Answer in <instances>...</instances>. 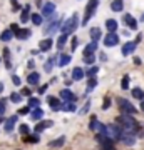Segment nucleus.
I'll return each instance as SVG.
<instances>
[{"label":"nucleus","instance_id":"a18cd8bd","mask_svg":"<svg viewBox=\"0 0 144 150\" xmlns=\"http://www.w3.org/2000/svg\"><path fill=\"white\" fill-rule=\"evenodd\" d=\"M10 2H12V10H14V12H17L19 8H20V5L17 4V0H10Z\"/></svg>","mask_w":144,"mask_h":150},{"label":"nucleus","instance_id":"20e7f679","mask_svg":"<svg viewBox=\"0 0 144 150\" xmlns=\"http://www.w3.org/2000/svg\"><path fill=\"white\" fill-rule=\"evenodd\" d=\"M119 43V37L116 32H109L106 35V38H104V45L106 47H114V45H117Z\"/></svg>","mask_w":144,"mask_h":150},{"label":"nucleus","instance_id":"4468645a","mask_svg":"<svg viewBox=\"0 0 144 150\" xmlns=\"http://www.w3.org/2000/svg\"><path fill=\"white\" fill-rule=\"evenodd\" d=\"M96 50H97V42H91L89 45H85V48H84V57L85 55H94Z\"/></svg>","mask_w":144,"mask_h":150},{"label":"nucleus","instance_id":"4c0bfd02","mask_svg":"<svg viewBox=\"0 0 144 150\" xmlns=\"http://www.w3.org/2000/svg\"><path fill=\"white\" fill-rule=\"evenodd\" d=\"M82 60H84V62H85V64H87V65H92V64H94V60H96V59H94V55H85V57H84V59H82Z\"/></svg>","mask_w":144,"mask_h":150},{"label":"nucleus","instance_id":"37998d69","mask_svg":"<svg viewBox=\"0 0 144 150\" xmlns=\"http://www.w3.org/2000/svg\"><path fill=\"white\" fill-rule=\"evenodd\" d=\"M5 108H7V102L5 100H0V115L5 113Z\"/></svg>","mask_w":144,"mask_h":150},{"label":"nucleus","instance_id":"ea45409f","mask_svg":"<svg viewBox=\"0 0 144 150\" xmlns=\"http://www.w3.org/2000/svg\"><path fill=\"white\" fill-rule=\"evenodd\" d=\"M121 87H123L124 90H126V88H129V77H128V75L123 79V82H121Z\"/></svg>","mask_w":144,"mask_h":150},{"label":"nucleus","instance_id":"c03bdc74","mask_svg":"<svg viewBox=\"0 0 144 150\" xmlns=\"http://www.w3.org/2000/svg\"><path fill=\"white\" fill-rule=\"evenodd\" d=\"M29 112H30V107H24V108L19 110V115H27Z\"/></svg>","mask_w":144,"mask_h":150},{"label":"nucleus","instance_id":"423d86ee","mask_svg":"<svg viewBox=\"0 0 144 150\" xmlns=\"http://www.w3.org/2000/svg\"><path fill=\"white\" fill-rule=\"evenodd\" d=\"M49 105L52 107V110L54 112H59V110H62V103H60V100L59 98H55V97H49Z\"/></svg>","mask_w":144,"mask_h":150},{"label":"nucleus","instance_id":"864d4df0","mask_svg":"<svg viewBox=\"0 0 144 150\" xmlns=\"http://www.w3.org/2000/svg\"><path fill=\"white\" fill-rule=\"evenodd\" d=\"M134 64H136V65H141V59H139V57H136V59H134Z\"/></svg>","mask_w":144,"mask_h":150},{"label":"nucleus","instance_id":"39448f33","mask_svg":"<svg viewBox=\"0 0 144 150\" xmlns=\"http://www.w3.org/2000/svg\"><path fill=\"white\" fill-rule=\"evenodd\" d=\"M60 98L62 100H65V102H75L77 98H75L74 92L67 90V88H64V90H60Z\"/></svg>","mask_w":144,"mask_h":150},{"label":"nucleus","instance_id":"2eb2a0df","mask_svg":"<svg viewBox=\"0 0 144 150\" xmlns=\"http://www.w3.org/2000/svg\"><path fill=\"white\" fill-rule=\"evenodd\" d=\"M84 75H85V72L80 69V67H75V69L72 70V79H74V80H82Z\"/></svg>","mask_w":144,"mask_h":150},{"label":"nucleus","instance_id":"f03ea898","mask_svg":"<svg viewBox=\"0 0 144 150\" xmlns=\"http://www.w3.org/2000/svg\"><path fill=\"white\" fill-rule=\"evenodd\" d=\"M97 4H99V0H89L87 8H85V13H84V18H82V25H85L92 18V15H94V12L97 8Z\"/></svg>","mask_w":144,"mask_h":150},{"label":"nucleus","instance_id":"6e6552de","mask_svg":"<svg viewBox=\"0 0 144 150\" xmlns=\"http://www.w3.org/2000/svg\"><path fill=\"white\" fill-rule=\"evenodd\" d=\"M123 20H124V23H126V25H128L129 28H133V30H134L136 27H138V22L134 20V17L131 15V13H126V15L123 17Z\"/></svg>","mask_w":144,"mask_h":150},{"label":"nucleus","instance_id":"a211bd4d","mask_svg":"<svg viewBox=\"0 0 144 150\" xmlns=\"http://www.w3.org/2000/svg\"><path fill=\"white\" fill-rule=\"evenodd\" d=\"M15 37L19 38V40H25V38L30 37V30H27V28H20V30L15 33Z\"/></svg>","mask_w":144,"mask_h":150},{"label":"nucleus","instance_id":"49530a36","mask_svg":"<svg viewBox=\"0 0 144 150\" xmlns=\"http://www.w3.org/2000/svg\"><path fill=\"white\" fill-rule=\"evenodd\" d=\"M111 107V98L109 97H106V100H104V105H102V108H109Z\"/></svg>","mask_w":144,"mask_h":150},{"label":"nucleus","instance_id":"9b49d317","mask_svg":"<svg viewBox=\"0 0 144 150\" xmlns=\"http://www.w3.org/2000/svg\"><path fill=\"white\" fill-rule=\"evenodd\" d=\"M121 140H123L126 145H129V147L136 144V137H134V134H129V132H124V135H123V139Z\"/></svg>","mask_w":144,"mask_h":150},{"label":"nucleus","instance_id":"5701e85b","mask_svg":"<svg viewBox=\"0 0 144 150\" xmlns=\"http://www.w3.org/2000/svg\"><path fill=\"white\" fill-rule=\"evenodd\" d=\"M123 0H112V4H111V8L114 12H121L123 10Z\"/></svg>","mask_w":144,"mask_h":150},{"label":"nucleus","instance_id":"2f4dec72","mask_svg":"<svg viewBox=\"0 0 144 150\" xmlns=\"http://www.w3.org/2000/svg\"><path fill=\"white\" fill-rule=\"evenodd\" d=\"M62 110H65V112H75V105H74V102H67L62 107Z\"/></svg>","mask_w":144,"mask_h":150},{"label":"nucleus","instance_id":"7c9ffc66","mask_svg":"<svg viewBox=\"0 0 144 150\" xmlns=\"http://www.w3.org/2000/svg\"><path fill=\"white\" fill-rule=\"evenodd\" d=\"M30 20H32L35 25H40V23H42V15H39V13H32Z\"/></svg>","mask_w":144,"mask_h":150},{"label":"nucleus","instance_id":"72a5a7b5","mask_svg":"<svg viewBox=\"0 0 144 150\" xmlns=\"http://www.w3.org/2000/svg\"><path fill=\"white\" fill-rule=\"evenodd\" d=\"M97 72H99V67H91V69L89 70H85V75H87V77H94V75L97 74Z\"/></svg>","mask_w":144,"mask_h":150},{"label":"nucleus","instance_id":"de8ad7c7","mask_svg":"<svg viewBox=\"0 0 144 150\" xmlns=\"http://www.w3.org/2000/svg\"><path fill=\"white\" fill-rule=\"evenodd\" d=\"M70 48H72V52H74L75 48H77V38H72V42H70Z\"/></svg>","mask_w":144,"mask_h":150},{"label":"nucleus","instance_id":"6ab92c4d","mask_svg":"<svg viewBox=\"0 0 144 150\" xmlns=\"http://www.w3.org/2000/svg\"><path fill=\"white\" fill-rule=\"evenodd\" d=\"M59 27H60V20H54L52 23L45 28V33H54L55 30H59Z\"/></svg>","mask_w":144,"mask_h":150},{"label":"nucleus","instance_id":"7ed1b4c3","mask_svg":"<svg viewBox=\"0 0 144 150\" xmlns=\"http://www.w3.org/2000/svg\"><path fill=\"white\" fill-rule=\"evenodd\" d=\"M117 103H119V110L123 113H128V115H134V113L138 112L136 107H134L131 102H128L126 98H117Z\"/></svg>","mask_w":144,"mask_h":150},{"label":"nucleus","instance_id":"ddd939ff","mask_svg":"<svg viewBox=\"0 0 144 150\" xmlns=\"http://www.w3.org/2000/svg\"><path fill=\"white\" fill-rule=\"evenodd\" d=\"M30 5H25V8H24V10H22V13H20V22H24V23H25V22H29L30 20Z\"/></svg>","mask_w":144,"mask_h":150},{"label":"nucleus","instance_id":"603ef678","mask_svg":"<svg viewBox=\"0 0 144 150\" xmlns=\"http://www.w3.org/2000/svg\"><path fill=\"white\" fill-rule=\"evenodd\" d=\"M47 87H49V85H44V87H40V88H39V92H40V93H44V92L47 90Z\"/></svg>","mask_w":144,"mask_h":150},{"label":"nucleus","instance_id":"09e8293b","mask_svg":"<svg viewBox=\"0 0 144 150\" xmlns=\"http://www.w3.org/2000/svg\"><path fill=\"white\" fill-rule=\"evenodd\" d=\"M10 30H12L14 33H17L20 28H19V25H17V23H12V25H10Z\"/></svg>","mask_w":144,"mask_h":150},{"label":"nucleus","instance_id":"cd10ccee","mask_svg":"<svg viewBox=\"0 0 144 150\" xmlns=\"http://www.w3.org/2000/svg\"><path fill=\"white\" fill-rule=\"evenodd\" d=\"M12 37H14L12 30H5V32H2V35H0V38H2L4 42H9V40H10Z\"/></svg>","mask_w":144,"mask_h":150},{"label":"nucleus","instance_id":"79ce46f5","mask_svg":"<svg viewBox=\"0 0 144 150\" xmlns=\"http://www.w3.org/2000/svg\"><path fill=\"white\" fill-rule=\"evenodd\" d=\"M19 132H20L22 135H27L29 134V127H27V125H20V127H19Z\"/></svg>","mask_w":144,"mask_h":150},{"label":"nucleus","instance_id":"c756f323","mask_svg":"<svg viewBox=\"0 0 144 150\" xmlns=\"http://www.w3.org/2000/svg\"><path fill=\"white\" fill-rule=\"evenodd\" d=\"M65 42H67V35H64V33H62V35L57 38V48L60 50V48L64 47V43H65Z\"/></svg>","mask_w":144,"mask_h":150},{"label":"nucleus","instance_id":"4be33fe9","mask_svg":"<svg viewBox=\"0 0 144 150\" xmlns=\"http://www.w3.org/2000/svg\"><path fill=\"white\" fill-rule=\"evenodd\" d=\"M42 115H44V112H42V108L40 107H37V108H32V120H40L42 118Z\"/></svg>","mask_w":144,"mask_h":150},{"label":"nucleus","instance_id":"bb28decb","mask_svg":"<svg viewBox=\"0 0 144 150\" xmlns=\"http://www.w3.org/2000/svg\"><path fill=\"white\" fill-rule=\"evenodd\" d=\"M25 142H29V144H39V135H25Z\"/></svg>","mask_w":144,"mask_h":150},{"label":"nucleus","instance_id":"b1692460","mask_svg":"<svg viewBox=\"0 0 144 150\" xmlns=\"http://www.w3.org/2000/svg\"><path fill=\"white\" fill-rule=\"evenodd\" d=\"M106 27H107L109 32H116V30H117V22L114 20V18H111V20L106 22Z\"/></svg>","mask_w":144,"mask_h":150},{"label":"nucleus","instance_id":"0eeeda50","mask_svg":"<svg viewBox=\"0 0 144 150\" xmlns=\"http://www.w3.org/2000/svg\"><path fill=\"white\" fill-rule=\"evenodd\" d=\"M54 10H55V5H54L52 2H47V4L42 7V15L47 18V17H50L54 13Z\"/></svg>","mask_w":144,"mask_h":150},{"label":"nucleus","instance_id":"f704fd0d","mask_svg":"<svg viewBox=\"0 0 144 150\" xmlns=\"http://www.w3.org/2000/svg\"><path fill=\"white\" fill-rule=\"evenodd\" d=\"M39 98H34V97H30V98H29V107L30 108H37L39 107Z\"/></svg>","mask_w":144,"mask_h":150},{"label":"nucleus","instance_id":"f8f14e48","mask_svg":"<svg viewBox=\"0 0 144 150\" xmlns=\"http://www.w3.org/2000/svg\"><path fill=\"white\" fill-rule=\"evenodd\" d=\"M101 147H102V150H116V147H114V140L109 139V137L104 139V142L101 144Z\"/></svg>","mask_w":144,"mask_h":150},{"label":"nucleus","instance_id":"4d7b16f0","mask_svg":"<svg viewBox=\"0 0 144 150\" xmlns=\"http://www.w3.org/2000/svg\"><path fill=\"white\" fill-rule=\"evenodd\" d=\"M141 22H144V13H143V15H141Z\"/></svg>","mask_w":144,"mask_h":150},{"label":"nucleus","instance_id":"c85d7f7f","mask_svg":"<svg viewBox=\"0 0 144 150\" xmlns=\"http://www.w3.org/2000/svg\"><path fill=\"white\" fill-rule=\"evenodd\" d=\"M65 142V137H59L57 140H54V142H50V147H62Z\"/></svg>","mask_w":144,"mask_h":150},{"label":"nucleus","instance_id":"3c124183","mask_svg":"<svg viewBox=\"0 0 144 150\" xmlns=\"http://www.w3.org/2000/svg\"><path fill=\"white\" fill-rule=\"evenodd\" d=\"M22 95H30V90H29V88H24V90H22Z\"/></svg>","mask_w":144,"mask_h":150},{"label":"nucleus","instance_id":"8fccbe9b","mask_svg":"<svg viewBox=\"0 0 144 150\" xmlns=\"http://www.w3.org/2000/svg\"><path fill=\"white\" fill-rule=\"evenodd\" d=\"M12 82H14L15 85H20V79H19L17 75H14V77H12Z\"/></svg>","mask_w":144,"mask_h":150},{"label":"nucleus","instance_id":"e433bc0d","mask_svg":"<svg viewBox=\"0 0 144 150\" xmlns=\"http://www.w3.org/2000/svg\"><path fill=\"white\" fill-rule=\"evenodd\" d=\"M97 130H99V134H101V135L107 137V127H106V125H102V123H99V125H97Z\"/></svg>","mask_w":144,"mask_h":150},{"label":"nucleus","instance_id":"f257e3e1","mask_svg":"<svg viewBox=\"0 0 144 150\" xmlns=\"http://www.w3.org/2000/svg\"><path fill=\"white\" fill-rule=\"evenodd\" d=\"M77 25H79V15H77V13H72V18H69V20L65 22V25L62 27V33H64V35L72 33L75 28H77Z\"/></svg>","mask_w":144,"mask_h":150},{"label":"nucleus","instance_id":"c9c22d12","mask_svg":"<svg viewBox=\"0 0 144 150\" xmlns=\"http://www.w3.org/2000/svg\"><path fill=\"white\" fill-rule=\"evenodd\" d=\"M10 100H12V102H15V103H19V102L22 100V93H17V92H14V93L10 95Z\"/></svg>","mask_w":144,"mask_h":150},{"label":"nucleus","instance_id":"a19ab883","mask_svg":"<svg viewBox=\"0 0 144 150\" xmlns=\"http://www.w3.org/2000/svg\"><path fill=\"white\" fill-rule=\"evenodd\" d=\"M54 62H55V57H52V59H49V62H47V64H45V70H47V72H49V70H50V69H52Z\"/></svg>","mask_w":144,"mask_h":150},{"label":"nucleus","instance_id":"5fc2aeb1","mask_svg":"<svg viewBox=\"0 0 144 150\" xmlns=\"http://www.w3.org/2000/svg\"><path fill=\"white\" fill-rule=\"evenodd\" d=\"M87 110H89V103H87V105H85V107L82 108V113H85V112H87Z\"/></svg>","mask_w":144,"mask_h":150},{"label":"nucleus","instance_id":"9d476101","mask_svg":"<svg viewBox=\"0 0 144 150\" xmlns=\"http://www.w3.org/2000/svg\"><path fill=\"white\" fill-rule=\"evenodd\" d=\"M17 123V115H12V117H9L5 120V132H12L14 130V127H15Z\"/></svg>","mask_w":144,"mask_h":150},{"label":"nucleus","instance_id":"f3484780","mask_svg":"<svg viewBox=\"0 0 144 150\" xmlns=\"http://www.w3.org/2000/svg\"><path fill=\"white\" fill-rule=\"evenodd\" d=\"M52 125H54L52 120H44V122H40L37 127H35V132H42L44 129H49V127H52Z\"/></svg>","mask_w":144,"mask_h":150},{"label":"nucleus","instance_id":"aec40b11","mask_svg":"<svg viewBox=\"0 0 144 150\" xmlns=\"http://www.w3.org/2000/svg\"><path fill=\"white\" fill-rule=\"evenodd\" d=\"M70 62V55H67V54H62L59 57V60H57V65L59 67H65V65Z\"/></svg>","mask_w":144,"mask_h":150},{"label":"nucleus","instance_id":"a878e982","mask_svg":"<svg viewBox=\"0 0 144 150\" xmlns=\"http://www.w3.org/2000/svg\"><path fill=\"white\" fill-rule=\"evenodd\" d=\"M133 97L143 102L144 100V90H141V88H133Z\"/></svg>","mask_w":144,"mask_h":150},{"label":"nucleus","instance_id":"1a4fd4ad","mask_svg":"<svg viewBox=\"0 0 144 150\" xmlns=\"http://www.w3.org/2000/svg\"><path fill=\"white\" fill-rule=\"evenodd\" d=\"M136 50V42H126L123 45V55H129Z\"/></svg>","mask_w":144,"mask_h":150},{"label":"nucleus","instance_id":"393cba45","mask_svg":"<svg viewBox=\"0 0 144 150\" xmlns=\"http://www.w3.org/2000/svg\"><path fill=\"white\" fill-rule=\"evenodd\" d=\"M39 45H40V47H39L40 50H49V48L52 47V40H50V38H44Z\"/></svg>","mask_w":144,"mask_h":150},{"label":"nucleus","instance_id":"473e14b6","mask_svg":"<svg viewBox=\"0 0 144 150\" xmlns=\"http://www.w3.org/2000/svg\"><path fill=\"white\" fill-rule=\"evenodd\" d=\"M97 125H99V122H97V117H96V115H92V117H91V125H89V129H91V130H97Z\"/></svg>","mask_w":144,"mask_h":150},{"label":"nucleus","instance_id":"412c9836","mask_svg":"<svg viewBox=\"0 0 144 150\" xmlns=\"http://www.w3.org/2000/svg\"><path fill=\"white\" fill-rule=\"evenodd\" d=\"M91 38H92V42H99V38H101V28L99 27L91 28Z\"/></svg>","mask_w":144,"mask_h":150},{"label":"nucleus","instance_id":"dca6fc26","mask_svg":"<svg viewBox=\"0 0 144 150\" xmlns=\"http://www.w3.org/2000/svg\"><path fill=\"white\" fill-rule=\"evenodd\" d=\"M39 80H40V75H39L37 72H32V74H29V77H27V82H29L30 85H37Z\"/></svg>","mask_w":144,"mask_h":150},{"label":"nucleus","instance_id":"6e6d98bb","mask_svg":"<svg viewBox=\"0 0 144 150\" xmlns=\"http://www.w3.org/2000/svg\"><path fill=\"white\" fill-rule=\"evenodd\" d=\"M141 108H143V110H144V100H143V102H141Z\"/></svg>","mask_w":144,"mask_h":150},{"label":"nucleus","instance_id":"58836bf2","mask_svg":"<svg viewBox=\"0 0 144 150\" xmlns=\"http://www.w3.org/2000/svg\"><path fill=\"white\" fill-rule=\"evenodd\" d=\"M96 85H97V80H96V79H94V77H92V79H89V82H87V87H89V90H92V88H94Z\"/></svg>","mask_w":144,"mask_h":150}]
</instances>
